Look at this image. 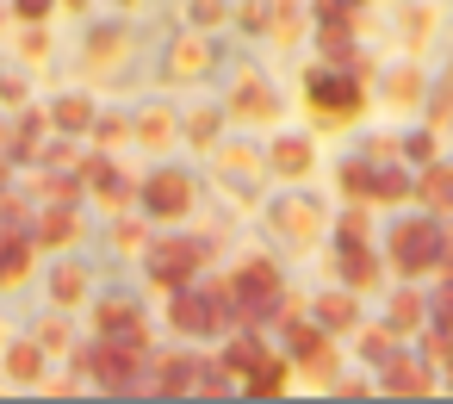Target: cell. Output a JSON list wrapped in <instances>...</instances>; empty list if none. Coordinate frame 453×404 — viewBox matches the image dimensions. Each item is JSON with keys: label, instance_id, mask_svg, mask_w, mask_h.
I'll use <instances>...</instances> for the list:
<instances>
[{"label": "cell", "instance_id": "cell-1", "mask_svg": "<svg viewBox=\"0 0 453 404\" xmlns=\"http://www.w3.org/2000/svg\"><path fill=\"white\" fill-rule=\"evenodd\" d=\"M385 261L403 274V280H422V274H434L441 261H447V230H441V218L422 206L416 218H397L391 230H385Z\"/></svg>", "mask_w": 453, "mask_h": 404}, {"label": "cell", "instance_id": "cell-2", "mask_svg": "<svg viewBox=\"0 0 453 404\" xmlns=\"http://www.w3.org/2000/svg\"><path fill=\"white\" fill-rule=\"evenodd\" d=\"M205 255H211V243H193V237H156V243L143 249V261H150V286H156V292H180V286H193Z\"/></svg>", "mask_w": 453, "mask_h": 404}, {"label": "cell", "instance_id": "cell-3", "mask_svg": "<svg viewBox=\"0 0 453 404\" xmlns=\"http://www.w3.org/2000/svg\"><path fill=\"white\" fill-rule=\"evenodd\" d=\"M267 230H273L286 249H311V243L329 230V212H323L317 193H280V199L267 206Z\"/></svg>", "mask_w": 453, "mask_h": 404}, {"label": "cell", "instance_id": "cell-4", "mask_svg": "<svg viewBox=\"0 0 453 404\" xmlns=\"http://www.w3.org/2000/svg\"><path fill=\"white\" fill-rule=\"evenodd\" d=\"M360 100H366V88L354 82V69H335V63H317L311 75H304V106L323 119H354L360 113Z\"/></svg>", "mask_w": 453, "mask_h": 404}, {"label": "cell", "instance_id": "cell-5", "mask_svg": "<svg viewBox=\"0 0 453 404\" xmlns=\"http://www.w3.org/2000/svg\"><path fill=\"white\" fill-rule=\"evenodd\" d=\"M88 373L106 385V392H143V348L125 342V336H100L88 348Z\"/></svg>", "mask_w": 453, "mask_h": 404}, {"label": "cell", "instance_id": "cell-6", "mask_svg": "<svg viewBox=\"0 0 453 404\" xmlns=\"http://www.w3.org/2000/svg\"><path fill=\"white\" fill-rule=\"evenodd\" d=\"M168 330H180V336H218V330H224L218 292H211V286H180V292H168Z\"/></svg>", "mask_w": 453, "mask_h": 404}, {"label": "cell", "instance_id": "cell-7", "mask_svg": "<svg viewBox=\"0 0 453 404\" xmlns=\"http://www.w3.org/2000/svg\"><path fill=\"white\" fill-rule=\"evenodd\" d=\"M143 212H150L156 224H180V218L193 212V175H180V168L150 175V181H143Z\"/></svg>", "mask_w": 453, "mask_h": 404}, {"label": "cell", "instance_id": "cell-8", "mask_svg": "<svg viewBox=\"0 0 453 404\" xmlns=\"http://www.w3.org/2000/svg\"><path fill=\"white\" fill-rule=\"evenodd\" d=\"M168 75H180V82H205L211 69H218V44H211V32H199V26H187L180 38H168Z\"/></svg>", "mask_w": 453, "mask_h": 404}, {"label": "cell", "instance_id": "cell-9", "mask_svg": "<svg viewBox=\"0 0 453 404\" xmlns=\"http://www.w3.org/2000/svg\"><path fill=\"white\" fill-rule=\"evenodd\" d=\"M230 119H249V125H280V94L267 88V75H255V69H242L236 75V88H230Z\"/></svg>", "mask_w": 453, "mask_h": 404}, {"label": "cell", "instance_id": "cell-10", "mask_svg": "<svg viewBox=\"0 0 453 404\" xmlns=\"http://www.w3.org/2000/svg\"><path fill=\"white\" fill-rule=\"evenodd\" d=\"M267 168H273L280 181H304V175L317 168V144H311L304 131H280V137L267 144Z\"/></svg>", "mask_w": 453, "mask_h": 404}, {"label": "cell", "instance_id": "cell-11", "mask_svg": "<svg viewBox=\"0 0 453 404\" xmlns=\"http://www.w3.org/2000/svg\"><path fill=\"white\" fill-rule=\"evenodd\" d=\"M335 280L354 286V292H385V261H379V249H372V243L335 249Z\"/></svg>", "mask_w": 453, "mask_h": 404}, {"label": "cell", "instance_id": "cell-12", "mask_svg": "<svg viewBox=\"0 0 453 404\" xmlns=\"http://www.w3.org/2000/svg\"><path fill=\"white\" fill-rule=\"evenodd\" d=\"M379 106L385 113H410V106H422V88H428V69L422 63H397V69H385L379 75Z\"/></svg>", "mask_w": 453, "mask_h": 404}, {"label": "cell", "instance_id": "cell-13", "mask_svg": "<svg viewBox=\"0 0 453 404\" xmlns=\"http://www.w3.org/2000/svg\"><path fill=\"white\" fill-rule=\"evenodd\" d=\"M311 317H317L329 336H342V330H354V323H360V292L335 280V286H323V292L311 299Z\"/></svg>", "mask_w": 453, "mask_h": 404}, {"label": "cell", "instance_id": "cell-14", "mask_svg": "<svg viewBox=\"0 0 453 404\" xmlns=\"http://www.w3.org/2000/svg\"><path fill=\"white\" fill-rule=\"evenodd\" d=\"M379 392H385V398H428V392H434V367L391 354V361L379 367Z\"/></svg>", "mask_w": 453, "mask_h": 404}, {"label": "cell", "instance_id": "cell-15", "mask_svg": "<svg viewBox=\"0 0 453 404\" xmlns=\"http://www.w3.org/2000/svg\"><path fill=\"white\" fill-rule=\"evenodd\" d=\"M317 57H323V63H335V69H354V26H348V7H323Z\"/></svg>", "mask_w": 453, "mask_h": 404}, {"label": "cell", "instance_id": "cell-16", "mask_svg": "<svg viewBox=\"0 0 453 404\" xmlns=\"http://www.w3.org/2000/svg\"><path fill=\"white\" fill-rule=\"evenodd\" d=\"M131 137H137L143 150H156V156H162V150H174V144H180V113H174V106H143V113L131 119Z\"/></svg>", "mask_w": 453, "mask_h": 404}, {"label": "cell", "instance_id": "cell-17", "mask_svg": "<svg viewBox=\"0 0 453 404\" xmlns=\"http://www.w3.org/2000/svg\"><path fill=\"white\" fill-rule=\"evenodd\" d=\"M199 373H205L199 354H168V361H156V385H150V392H162V398H187V392H199Z\"/></svg>", "mask_w": 453, "mask_h": 404}, {"label": "cell", "instance_id": "cell-18", "mask_svg": "<svg viewBox=\"0 0 453 404\" xmlns=\"http://www.w3.org/2000/svg\"><path fill=\"white\" fill-rule=\"evenodd\" d=\"M416 199L434 212V218H453V162H428L422 175H416Z\"/></svg>", "mask_w": 453, "mask_h": 404}, {"label": "cell", "instance_id": "cell-19", "mask_svg": "<svg viewBox=\"0 0 453 404\" xmlns=\"http://www.w3.org/2000/svg\"><path fill=\"white\" fill-rule=\"evenodd\" d=\"M385 323H391L397 336H410V330L422 336V323H428V292H422V286H397L391 305H385Z\"/></svg>", "mask_w": 453, "mask_h": 404}, {"label": "cell", "instance_id": "cell-20", "mask_svg": "<svg viewBox=\"0 0 453 404\" xmlns=\"http://www.w3.org/2000/svg\"><path fill=\"white\" fill-rule=\"evenodd\" d=\"M224 119H230V106H193V113H180V137L193 150H211L218 131H224Z\"/></svg>", "mask_w": 453, "mask_h": 404}, {"label": "cell", "instance_id": "cell-21", "mask_svg": "<svg viewBox=\"0 0 453 404\" xmlns=\"http://www.w3.org/2000/svg\"><path fill=\"white\" fill-rule=\"evenodd\" d=\"M100 336H125V342H137V348H150V323L125 305V299H112L106 311H100Z\"/></svg>", "mask_w": 453, "mask_h": 404}, {"label": "cell", "instance_id": "cell-22", "mask_svg": "<svg viewBox=\"0 0 453 404\" xmlns=\"http://www.w3.org/2000/svg\"><path fill=\"white\" fill-rule=\"evenodd\" d=\"M267 361V342L255 336V330H242L236 342H224V373H236V379H249L255 367Z\"/></svg>", "mask_w": 453, "mask_h": 404}, {"label": "cell", "instance_id": "cell-23", "mask_svg": "<svg viewBox=\"0 0 453 404\" xmlns=\"http://www.w3.org/2000/svg\"><path fill=\"white\" fill-rule=\"evenodd\" d=\"M26 268H32V237H19V230H0V286L26 280Z\"/></svg>", "mask_w": 453, "mask_h": 404}, {"label": "cell", "instance_id": "cell-24", "mask_svg": "<svg viewBox=\"0 0 453 404\" xmlns=\"http://www.w3.org/2000/svg\"><path fill=\"white\" fill-rule=\"evenodd\" d=\"M242 392H249V398H286V392H292V367L267 354V361L249 373V385H242Z\"/></svg>", "mask_w": 453, "mask_h": 404}, {"label": "cell", "instance_id": "cell-25", "mask_svg": "<svg viewBox=\"0 0 453 404\" xmlns=\"http://www.w3.org/2000/svg\"><path fill=\"white\" fill-rule=\"evenodd\" d=\"M410 193H416V181H410L397 162H385V168L372 175V206H403Z\"/></svg>", "mask_w": 453, "mask_h": 404}, {"label": "cell", "instance_id": "cell-26", "mask_svg": "<svg viewBox=\"0 0 453 404\" xmlns=\"http://www.w3.org/2000/svg\"><path fill=\"white\" fill-rule=\"evenodd\" d=\"M298 32H304L298 0H273V26H267V38H273L280 50H292V44H298Z\"/></svg>", "mask_w": 453, "mask_h": 404}, {"label": "cell", "instance_id": "cell-27", "mask_svg": "<svg viewBox=\"0 0 453 404\" xmlns=\"http://www.w3.org/2000/svg\"><path fill=\"white\" fill-rule=\"evenodd\" d=\"M218 168L236 175V181L249 187V181L261 175V150H249V144H224V150H218Z\"/></svg>", "mask_w": 453, "mask_h": 404}, {"label": "cell", "instance_id": "cell-28", "mask_svg": "<svg viewBox=\"0 0 453 404\" xmlns=\"http://www.w3.org/2000/svg\"><path fill=\"white\" fill-rule=\"evenodd\" d=\"M38 230H44L38 243H50V249H69L81 224H75V212H69V206H57V212H44V224H38Z\"/></svg>", "mask_w": 453, "mask_h": 404}, {"label": "cell", "instance_id": "cell-29", "mask_svg": "<svg viewBox=\"0 0 453 404\" xmlns=\"http://www.w3.org/2000/svg\"><path fill=\"white\" fill-rule=\"evenodd\" d=\"M7 373H13L19 385H38V379H44V348H32V342H19V348L7 354Z\"/></svg>", "mask_w": 453, "mask_h": 404}, {"label": "cell", "instance_id": "cell-30", "mask_svg": "<svg viewBox=\"0 0 453 404\" xmlns=\"http://www.w3.org/2000/svg\"><path fill=\"white\" fill-rule=\"evenodd\" d=\"M187 26H199V32L230 26V0H187Z\"/></svg>", "mask_w": 453, "mask_h": 404}, {"label": "cell", "instance_id": "cell-31", "mask_svg": "<svg viewBox=\"0 0 453 404\" xmlns=\"http://www.w3.org/2000/svg\"><path fill=\"white\" fill-rule=\"evenodd\" d=\"M57 125H63L69 137H81V131L94 125V106H88L81 94H69V100H57Z\"/></svg>", "mask_w": 453, "mask_h": 404}, {"label": "cell", "instance_id": "cell-32", "mask_svg": "<svg viewBox=\"0 0 453 404\" xmlns=\"http://www.w3.org/2000/svg\"><path fill=\"white\" fill-rule=\"evenodd\" d=\"M434 156H441V137H434V125H428V131H410V137H403V162L428 168Z\"/></svg>", "mask_w": 453, "mask_h": 404}, {"label": "cell", "instance_id": "cell-33", "mask_svg": "<svg viewBox=\"0 0 453 404\" xmlns=\"http://www.w3.org/2000/svg\"><path fill=\"white\" fill-rule=\"evenodd\" d=\"M360 243H372V218L366 212H348L335 224V249H360Z\"/></svg>", "mask_w": 453, "mask_h": 404}, {"label": "cell", "instance_id": "cell-34", "mask_svg": "<svg viewBox=\"0 0 453 404\" xmlns=\"http://www.w3.org/2000/svg\"><path fill=\"white\" fill-rule=\"evenodd\" d=\"M50 292H57V305H81V299H88V274H81V268H57Z\"/></svg>", "mask_w": 453, "mask_h": 404}, {"label": "cell", "instance_id": "cell-35", "mask_svg": "<svg viewBox=\"0 0 453 404\" xmlns=\"http://www.w3.org/2000/svg\"><path fill=\"white\" fill-rule=\"evenodd\" d=\"M360 354H366L372 367H385V361L397 354V330H391V323H379V330H366V342H360Z\"/></svg>", "mask_w": 453, "mask_h": 404}, {"label": "cell", "instance_id": "cell-36", "mask_svg": "<svg viewBox=\"0 0 453 404\" xmlns=\"http://www.w3.org/2000/svg\"><path fill=\"white\" fill-rule=\"evenodd\" d=\"M131 50V38L125 32H94V44H88V63H119Z\"/></svg>", "mask_w": 453, "mask_h": 404}, {"label": "cell", "instance_id": "cell-37", "mask_svg": "<svg viewBox=\"0 0 453 404\" xmlns=\"http://www.w3.org/2000/svg\"><path fill=\"white\" fill-rule=\"evenodd\" d=\"M112 237H119V249H125V255H143V249H150V230H143V224H131V218H125Z\"/></svg>", "mask_w": 453, "mask_h": 404}, {"label": "cell", "instance_id": "cell-38", "mask_svg": "<svg viewBox=\"0 0 453 404\" xmlns=\"http://www.w3.org/2000/svg\"><path fill=\"white\" fill-rule=\"evenodd\" d=\"M44 125H50L44 113H26V119H19V150H38V144H44Z\"/></svg>", "mask_w": 453, "mask_h": 404}, {"label": "cell", "instance_id": "cell-39", "mask_svg": "<svg viewBox=\"0 0 453 404\" xmlns=\"http://www.w3.org/2000/svg\"><path fill=\"white\" fill-rule=\"evenodd\" d=\"M329 392H335V398H372L379 385H372V379H360V373H348V379H335Z\"/></svg>", "mask_w": 453, "mask_h": 404}, {"label": "cell", "instance_id": "cell-40", "mask_svg": "<svg viewBox=\"0 0 453 404\" xmlns=\"http://www.w3.org/2000/svg\"><path fill=\"white\" fill-rule=\"evenodd\" d=\"M13 7H19L26 19H44V13H50V0H13Z\"/></svg>", "mask_w": 453, "mask_h": 404}, {"label": "cell", "instance_id": "cell-41", "mask_svg": "<svg viewBox=\"0 0 453 404\" xmlns=\"http://www.w3.org/2000/svg\"><path fill=\"white\" fill-rule=\"evenodd\" d=\"M441 268H447V274H453V224H447V261H441Z\"/></svg>", "mask_w": 453, "mask_h": 404}, {"label": "cell", "instance_id": "cell-42", "mask_svg": "<svg viewBox=\"0 0 453 404\" xmlns=\"http://www.w3.org/2000/svg\"><path fill=\"white\" fill-rule=\"evenodd\" d=\"M119 7H143V0H119Z\"/></svg>", "mask_w": 453, "mask_h": 404}]
</instances>
